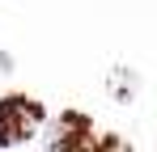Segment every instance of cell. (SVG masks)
<instances>
[{
    "instance_id": "1",
    "label": "cell",
    "mask_w": 157,
    "mask_h": 152,
    "mask_svg": "<svg viewBox=\"0 0 157 152\" xmlns=\"http://www.w3.org/2000/svg\"><path fill=\"white\" fill-rule=\"evenodd\" d=\"M43 127V106L30 97H4L0 101V144H26L30 135Z\"/></svg>"
},
{
    "instance_id": "2",
    "label": "cell",
    "mask_w": 157,
    "mask_h": 152,
    "mask_svg": "<svg viewBox=\"0 0 157 152\" xmlns=\"http://www.w3.org/2000/svg\"><path fill=\"white\" fill-rule=\"evenodd\" d=\"M85 139H89L85 118H81V114H64L59 127H55V135H51V148H77V144H85Z\"/></svg>"
}]
</instances>
